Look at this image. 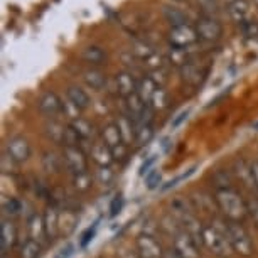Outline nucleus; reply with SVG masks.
Listing matches in <instances>:
<instances>
[{
  "label": "nucleus",
  "mask_w": 258,
  "mask_h": 258,
  "mask_svg": "<svg viewBox=\"0 0 258 258\" xmlns=\"http://www.w3.org/2000/svg\"><path fill=\"white\" fill-rule=\"evenodd\" d=\"M216 203L218 208L225 213V216L230 221H238L245 220V216L248 214L246 209V201L240 196V192L235 191L233 187H223L216 189Z\"/></svg>",
  "instance_id": "nucleus-1"
},
{
  "label": "nucleus",
  "mask_w": 258,
  "mask_h": 258,
  "mask_svg": "<svg viewBox=\"0 0 258 258\" xmlns=\"http://www.w3.org/2000/svg\"><path fill=\"white\" fill-rule=\"evenodd\" d=\"M201 238H203V246H206L216 258H230L235 253L225 230H221L220 226L204 225Z\"/></svg>",
  "instance_id": "nucleus-2"
},
{
  "label": "nucleus",
  "mask_w": 258,
  "mask_h": 258,
  "mask_svg": "<svg viewBox=\"0 0 258 258\" xmlns=\"http://www.w3.org/2000/svg\"><path fill=\"white\" fill-rule=\"evenodd\" d=\"M223 230H225L228 240H230L233 251L238 253L240 256H251L253 255L255 245H253L250 233L246 231L245 226L240 225L238 221H228Z\"/></svg>",
  "instance_id": "nucleus-3"
},
{
  "label": "nucleus",
  "mask_w": 258,
  "mask_h": 258,
  "mask_svg": "<svg viewBox=\"0 0 258 258\" xmlns=\"http://www.w3.org/2000/svg\"><path fill=\"white\" fill-rule=\"evenodd\" d=\"M172 250L182 258H201L199 243L186 230H176L172 235Z\"/></svg>",
  "instance_id": "nucleus-4"
},
{
  "label": "nucleus",
  "mask_w": 258,
  "mask_h": 258,
  "mask_svg": "<svg viewBox=\"0 0 258 258\" xmlns=\"http://www.w3.org/2000/svg\"><path fill=\"white\" fill-rule=\"evenodd\" d=\"M135 248L140 258H165L162 245L149 233H140L135 238Z\"/></svg>",
  "instance_id": "nucleus-5"
},
{
  "label": "nucleus",
  "mask_w": 258,
  "mask_h": 258,
  "mask_svg": "<svg viewBox=\"0 0 258 258\" xmlns=\"http://www.w3.org/2000/svg\"><path fill=\"white\" fill-rule=\"evenodd\" d=\"M198 32L196 27L189 26V24H182V26H176L170 27L169 31V41L174 47H181V49H186L187 46L194 44L198 41Z\"/></svg>",
  "instance_id": "nucleus-6"
},
{
  "label": "nucleus",
  "mask_w": 258,
  "mask_h": 258,
  "mask_svg": "<svg viewBox=\"0 0 258 258\" xmlns=\"http://www.w3.org/2000/svg\"><path fill=\"white\" fill-rule=\"evenodd\" d=\"M196 32L198 37L206 42H214L223 36V26L216 19L204 16L196 22Z\"/></svg>",
  "instance_id": "nucleus-7"
},
{
  "label": "nucleus",
  "mask_w": 258,
  "mask_h": 258,
  "mask_svg": "<svg viewBox=\"0 0 258 258\" xmlns=\"http://www.w3.org/2000/svg\"><path fill=\"white\" fill-rule=\"evenodd\" d=\"M62 160H64L66 167L73 174H80L88 170V159H86L85 152L80 147H64V150H62Z\"/></svg>",
  "instance_id": "nucleus-8"
},
{
  "label": "nucleus",
  "mask_w": 258,
  "mask_h": 258,
  "mask_svg": "<svg viewBox=\"0 0 258 258\" xmlns=\"http://www.w3.org/2000/svg\"><path fill=\"white\" fill-rule=\"evenodd\" d=\"M9 157H11L16 164H24L31 159V145L24 137L21 135H16L7 142V152Z\"/></svg>",
  "instance_id": "nucleus-9"
},
{
  "label": "nucleus",
  "mask_w": 258,
  "mask_h": 258,
  "mask_svg": "<svg viewBox=\"0 0 258 258\" xmlns=\"http://www.w3.org/2000/svg\"><path fill=\"white\" fill-rule=\"evenodd\" d=\"M44 226H46V235H47V240L49 241H54L57 236L61 235V230H59V218H61V213L57 211L56 206H47L44 214Z\"/></svg>",
  "instance_id": "nucleus-10"
},
{
  "label": "nucleus",
  "mask_w": 258,
  "mask_h": 258,
  "mask_svg": "<svg viewBox=\"0 0 258 258\" xmlns=\"http://www.w3.org/2000/svg\"><path fill=\"white\" fill-rule=\"evenodd\" d=\"M90 155H91V159H93V162L98 164V167H111V164L115 162L111 149L105 142H98V144L91 145Z\"/></svg>",
  "instance_id": "nucleus-11"
},
{
  "label": "nucleus",
  "mask_w": 258,
  "mask_h": 258,
  "mask_svg": "<svg viewBox=\"0 0 258 258\" xmlns=\"http://www.w3.org/2000/svg\"><path fill=\"white\" fill-rule=\"evenodd\" d=\"M39 110L46 116H56L59 111H62V101L59 96L52 91H46L44 95L39 98Z\"/></svg>",
  "instance_id": "nucleus-12"
},
{
  "label": "nucleus",
  "mask_w": 258,
  "mask_h": 258,
  "mask_svg": "<svg viewBox=\"0 0 258 258\" xmlns=\"http://www.w3.org/2000/svg\"><path fill=\"white\" fill-rule=\"evenodd\" d=\"M17 241V228L11 220H2V238H0V248L2 255H7L16 246Z\"/></svg>",
  "instance_id": "nucleus-13"
},
{
  "label": "nucleus",
  "mask_w": 258,
  "mask_h": 258,
  "mask_svg": "<svg viewBox=\"0 0 258 258\" xmlns=\"http://www.w3.org/2000/svg\"><path fill=\"white\" fill-rule=\"evenodd\" d=\"M115 83H116V91L118 95H121L123 98H128L130 95L137 93V85L139 81H135L134 75L126 71H121L115 76Z\"/></svg>",
  "instance_id": "nucleus-14"
},
{
  "label": "nucleus",
  "mask_w": 258,
  "mask_h": 258,
  "mask_svg": "<svg viewBox=\"0 0 258 258\" xmlns=\"http://www.w3.org/2000/svg\"><path fill=\"white\" fill-rule=\"evenodd\" d=\"M115 123H116V126H118L121 140H123L125 145H130L132 142L137 140V126H135L134 120L130 118V116H126V115L120 116Z\"/></svg>",
  "instance_id": "nucleus-15"
},
{
  "label": "nucleus",
  "mask_w": 258,
  "mask_h": 258,
  "mask_svg": "<svg viewBox=\"0 0 258 258\" xmlns=\"http://www.w3.org/2000/svg\"><path fill=\"white\" fill-rule=\"evenodd\" d=\"M181 70V78L186 83H189V85L196 86L199 85L203 80H204V75H206V71L203 70L201 66L196 64V62H191L187 61L186 64H184L182 68H179Z\"/></svg>",
  "instance_id": "nucleus-16"
},
{
  "label": "nucleus",
  "mask_w": 258,
  "mask_h": 258,
  "mask_svg": "<svg viewBox=\"0 0 258 258\" xmlns=\"http://www.w3.org/2000/svg\"><path fill=\"white\" fill-rule=\"evenodd\" d=\"M27 226H29V235H31L32 240L42 243L47 238V235H46V226H44V218H42V214L34 213L32 216L29 218Z\"/></svg>",
  "instance_id": "nucleus-17"
},
{
  "label": "nucleus",
  "mask_w": 258,
  "mask_h": 258,
  "mask_svg": "<svg viewBox=\"0 0 258 258\" xmlns=\"http://www.w3.org/2000/svg\"><path fill=\"white\" fill-rule=\"evenodd\" d=\"M157 90H159V86L155 85V81L150 76H144L137 85V95L142 98L145 105H150V101H152Z\"/></svg>",
  "instance_id": "nucleus-18"
},
{
  "label": "nucleus",
  "mask_w": 258,
  "mask_h": 258,
  "mask_svg": "<svg viewBox=\"0 0 258 258\" xmlns=\"http://www.w3.org/2000/svg\"><path fill=\"white\" fill-rule=\"evenodd\" d=\"M66 93H68V100H70L78 110H85L90 106V96L85 90H81L80 86H70Z\"/></svg>",
  "instance_id": "nucleus-19"
},
{
  "label": "nucleus",
  "mask_w": 258,
  "mask_h": 258,
  "mask_svg": "<svg viewBox=\"0 0 258 258\" xmlns=\"http://www.w3.org/2000/svg\"><path fill=\"white\" fill-rule=\"evenodd\" d=\"M83 80L91 90H103V86L106 85V76L100 70H95V68L83 73Z\"/></svg>",
  "instance_id": "nucleus-20"
},
{
  "label": "nucleus",
  "mask_w": 258,
  "mask_h": 258,
  "mask_svg": "<svg viewBox=\"0 0 258 258\" xmlns=\"http://www.w3.org/2000/svg\"><path fill=\"white\" fill-rule=\"evenodd\" d=\"M248 11H250V6H248L246 0H233V2L228 6V14L235 22H243L245 17L248 16Z\"/></svg>",
  "instance_id": "nucleus-21"
},
{
  "label": "nucleus",
  "mask_w": 258,
  "mask_h": 258,
  "mask_svg": "<svg viewBox=\"0 0 258 258\" xmlns=\"http://www.w3.org/2000/svg\"><path fill=\"white\" fill-rule=\"evenodd\" d=\"M125 101H126V111H128V115L126 116H130L134 121L135 120H139V116L144 113V110H145V105L144 101H142V98L137 95V93H134V95H130L128 98H125Z\"/></svg>",
  "instance_id": "nucleus-22"
},
{
  "label": "nucleus",
  "mask_w": 258,
  "mask_h": 258,
  "mask_svg": "<svg viewBox=\"0 0 258 258\" xmlns=\"http://www.w3.org/2000/svg\"><path fill=\"white\" fill-rule=\"evenodd\" d=\"M103 142L108 145L110 149H115L118 147V145L123 144V140H121V135H120V130L116 123H108L103 128Z\"/></svg>",
  "instance_id": "nucleus-23"
},
{
  "label": "nucleus",
  "mask_w": 258,
  "mask_h": 258,
  "mask_svg": "<svg viewBox=\"0 0 258 258\" xmlns=\"http://www.w3.org/2000/svg\"><path fill=\"white\" fill-rule=\"evenodd\" d=\"M83 59L86 62H90V64H103L106 61V52L101 49L100 46H88L85 47V51H83Z\"/></svg>",
  "instance_id": "nucleus-24"
},
{
  "label": "nucleus",
  "mask_w": 258,
  "mask_h": 258,
  "mask_svg": "<svg viewBox=\"0 0 258 258\" xmlns=\"http://www.w3.org/2000/svg\"><path fill=\"white\" fill-rule=\"evenodd\" d=\"M42 250V245L32 238H27L26 241H22L21 250H19V258H39Z\"/></svg>",
  "instance_id": "nucleus-25"
},
{
  "label": "nucleus",
  "mask_w": 258,
  "mask_h": 258,
  "mask_svg": "<svg viewBox=\"0 0 258 258\" xmlns=\"http://www.w3.org/2000/svg\"><path fill=\"white\" fill-rule=\"evenodd\" d=\"M70 126H71L73 130H75L78 135H80L81 140H88V139L93 137V125H91L88 120L75 118V120H71Z\"/></svg>",
  "instance_id": "nucleus-26"
},
{
  "label": "nucleus",
  "mask_w": 258,
  "mask_h": 258,
  "mask_svg": "<svg viewBox=\"0 0 258 258\" xmlns=\"http://www.w3.org/2000/svg\"><path fill=\"white\" fill-rule=\"evenodd\" d=\"M71 182H73V187H75L76 191L86 192V191H90L91 186H93V176H91L88 170L80 172V174H73Z\"/></svg>",
  "instance_id": "nucleus-27"
},
{
  "label": "nucleus",
  "mask_w": 258,
  "mask_h": 258,
  "mask_svg": "<svg viewBox=\"0 0 258 258\" xmlns=\"http://www.w3.org/2000/svg\"><path fill=\"white\" fill-rule=\"evenodd\" d=\"M62 162H64L62 157H57L54 152H46L44 155H42V167H44L46 172H49V174L61 172Z\"/></svg>",
  "instance_id": "nucleus-28"
},
{
  "label": "nucleus",
  "mask_w": 258,
  "mask_h": 258,
  "mask_svg": "<svg viewBox=\"0 0 258 258\" xmlns=\"http://www.w3.org/2000/svg\"><path fill=\"white\" fill-rule=\"evenodd\" d=\"M78 225V216L75 211H70V209H64V216L61 214L59 218V230L64 235H70V233L75 231V228Z\"/></svg>",
  "instance_id": "nucleus-29"
},
{
  "label": "nucleus",
  "mask_w": 258,
  "mask_h": 258,
  "mask_svg": "<svg viewBox=\"0 0 258 258\" xmlns=\"http://www.w3.org/2000/svg\"><path fill=\"white\" fill-rule=\"evenodd\" d=\"M164 17L170 22V26H182V24H187V17L182 11H179L176 7H164Z\"/></svg>",
  "instance_id": "nucleus-30"
},
{
  "label": "nucleus",
  "mask_w": 258,
  "mask_h": 258,
  "mask_svg": "<svg viewBox=\"0 0 258 258\" xmlns=\"http://www.w3.org/2000/svg\"><path fill=\"white\" fill-rule=\"evenodd\" d=\"M2 209H4V213H6L7 216L16 218L24 211V204H22V201L19 198H7V199H4Z\"/></svg>",
  "instance_id": "nucleus-31"
},
{
  "label": "nucleus",
  "mask_w": 258,
  "mask_h": 258,
  "mask_svg": "<svg viewBox=\"0 0 258 258\" xmlns=\"http://www.w3.org/2000/svg\"><path fill=\"white\" fill-rule=\"evenodd\" d=\"M46 134L54 144H62L64 142V134H66V126H62L57 121H51L46 125Z\"/></svg>",
  "instance_id": "nucleus-32"
},
{
  "label": "nucleus",
  "mask_w": 258,
  "mask_h": 258,
  "mask_svg": "<svg viewBox=\"0 0 258 258\" xmlns=\"http://www.w3.org/2000/svg\"><path fill=\"white\" fill-rule=\"evenodd\" d=\"M169 103H170V101H169V93L164 88H159L157 91H155L152 101H150V106H152L154 111H157V110L160 111V110L167 108Z\"/></svg>",
  "instance_id": "nucleus-33"
},
{
  "label": "nucleus",
  "mask_w": 258,
  "mask_h": 258,
  "mask_svg": "<svg viewBox=\"0 0 258 258\" xmlns=\"http://www.w3.org/2000/svg\"><path fill=\"white\" fill-rule=\"evenodd\" d=\"M132 52H134V56H137L139 59H142V61H147L149 57H152L155 54V51L144 41H135Z\"/></svg>",
  "instance_id": "nucleus-34"
},
{
  "label": "nucleus",
  "mask_w": 258,
  "mask_h": 258,
  "mask_svg": "<svg viewBox=\"0 0 258 258\" xmlns=\"http://www.w3.org/2000/svg\"><path fill=\"white\" fill-rule=\"evenodd\" d=\"M154 137V126L152 123L150 125H142V126H139L137 128V142L139 145H147L150 140H152Z\"/></svg>",
  "instance_id": "nucleus-35"
},
{
  "label": "nucleus",
  "mask_w": 258,
  "mask_h": 258,
  "mask_svg": "<svg viewBox=\"0 0 258 258\" xmlns=\"http://www.w3.org/2000/svg\"><path fill=\"white\" fill-rule=\"evenodd\" d=\"M169 59H170V62H174L176 66L182 68V66L187 62L186 51L181 49V47H174V46H172V49L169 51Z\"/></svg>",
  "instance_id": "nucleus-36"
},
{
  "label": "nucleus",
  "mask_w": 258,
  "mask_h": 258,
  "mask_svg": "<svg viewBox=\"0 0 258 258\" xmlns=\"http://www.w3.org/2000/svg\"><path fill=\"white\" fill-rule=\"evenodd\" d=\"M96 179L103 186H110L115 181V172L111 170V167H98V170H96Z\"/></svg>",
  "instance_id": "nucleus-37"
},
{
  "label": "nucleus",
  "mask_w": 258,
  "mask_h": 258,
  "mask_svg": "<svg viewBox=\"0 0 258 258\" xmlns=\"http://www.w3.org/2000/svg\"><path fill=\"white\" fill-rule=\"evenodd\" d=\"M243 36L248 39H256L258 37V21H243L240 24Z\"/></svg>",
  "instance_id": "nucleus-38"
},
{
  "label": "nucleus",
  "mask_w": 258,
  "mask_h": 258,
  "mask_svg": "<svg viewBox=\"0 0 258 258\" xmlns=\"http://www.w3.org/2000/svg\"><path fill=\"white\" fill-rule=\"evenodd\" d=\"M160 182H162V174L157 169H152L145 176V186H147V189H157Z\"/></svg>",
  "instance_id": "nucleus-39"
},
{
  "label": "nucleus",
  "mask_w": 258,
  "mask_h": 258,
  "mask_svg": "<svg viewBox=\"0 0 258 258\" xmlns=\"http://www.w3.org/2000/svg\"><path fill=\"white\" fill-rule=\"evenodd\" d=\"M81 142L80 135H78L75 130L71 128V126H66V134H64V142H62V145L64 147H78Z\"/></svg>",
  "instance_id": "nucleus-40"
},
{
  "label": "nucleus",
  "mask_w": 258,
  "mask_h": 258,
  "mask_svg": "<svg viewBox=\"0 0 258 258\" xmlns=\"http://www.w3.org/2000/svg\"><path fill=\"white\" fill-rule=\"evenodd\" d=\"M246 209H248V216L251 218L253 223H255L258 228V199L255 198L246 199Z\"/></svg>",
  "instance_id": "nucleus-41"
},
{
  "label": "nucleus",
  "mask_w": 258,
  "mask_h": 258,
  "mask_svg": "<svg viewBox=\"0 0 258 258\" xmlns=\"http://www.w3.org/2000/svg\"><path fill=\"white\" fill-rule=\"evenodd\" d=\"M121 206H123V196H121V194H116L110 204V213H108L110 218L118 216V213L121 211Z\"/></svg>",
  "instance_id": "nucleus-42"
},
{
  "label": "nucleus",
  "mask_w": 258,
  "mask_h": 258,
  "mask_svg": "<svg viewBox=\"0 0 258 258\" xmlns=\"http://www.w3.org/2000/svg\"><path fill=\"white\" fill-rule=\"evenodd\" d=\"M96 228H98V225H93L91 228H88V230H86L85 233H83V236H81V240H80V245L83 248H85L91 240H93V236L96 235Z\"/></svg>",
  "instance_id": "nucleus-43"
},
{
  "label": "nucleus",
  "mask_w": 258,
  "mask_h": 258,
  "mask_svg": "<svg viewBox=\"0 0 258 258\" xmlns=\"http://www.w3.org/2000/svg\"><path fill=\"white\" fill-rule=\"evenodd\" d=\"M111 154H113L115 160H123L126 157V154H128V145L121 144V145H118V147L111 149Z\"/></svg>",
  "instance_id": "nucleus-44"
},
{
  "label": "nucleus",
  "mask_w": 258,
  "mask_h": 258,
  "mask_svg": "<svg viewBox=\"0 0 258 258\" xmlns=\"http://www.w3.org/2000/svg\"><path fill=\"white\" fill-rule=\"evenodd\" d=\"M150 78H152V80L155 81V85H157L159 88H162L165 80H167V78H165V73H164L162 70H155V71H152V73H150Z\"/></svg>",
  "instance_id": "nucleus-45"
},
{
  "label": "nucleus",
  "mask_w": 258,
  "mask_h": 258,
  "mask_svg": "<svg viewBox=\"0 0 258 258\" xmlns=\"http://www.w3.org/2000/svg\"><path fill=\"white\" fill-rule=\"evenodd\" d=\"M155 159H157V157H155V155H150V157H149L147 160H145V162H144L142 165H140V174H142V176H147V174L150 172V170H152L150 167H152V165H154Z\"/></svg>",
  "instance_id": "nucleus-46"
},
{
  "label": "nucleus",
  "mask_w": 258,
  "mask_h": 258,
  "mask_svg": "<svg viewBox=\"0 0 258 258\" xmlns=\"http://www.w3.org/2000/svg\"><path fill=\"white\" fill-rule=\"evenodd\" d=\"M187 116H189V110H182L181 113H177V115H176V118L170 121V126H172V128H177V126L181 125L182 121H186Z\"/></svg>",
  "instance_id": "nucleus-47"
},
{
  "label": "nucleus",
  "mask_w": 258,
  "mask_h": 258,
  "mask_svg": "<svg viewBox=\"0 0 258 258\" xmlns=\"http://www.w3.org/2000/svg\"><path fill=\"white\" fill-rule=\"evenodd\" d=\"M250 169H251L253 182H255V189H258V160H253L250 164Z\"/></svg>",
  "instance_id": "nucleus-48"
},
{
  "label": "nucleus",
  "mask_w": 258,
  "mask_h": 258,
  "mask_svg": "<svg viewBox=\"0 0 258 258\" xmlns=\"http://www.w3.org/2000/svg\"><path fill=\"white\" fill-rule=\"evenodd\" d=\"M71 255H73V246L68 245L66 248H61L59 253L56 255V258H70Z\"/></svg>",
  "instance_id": "nucleus-49"
},
{
  "label": "nucleus",
  "mask_w": 258,
  "mask_h": 258,
  "mask_svg": "<svg viewBox=\"0 0 258 258\" xmlns=\"http://www.w3.org/2000/svg\"><path fill=\"white\" fill-rule=\"evenodd\" d=\"M165 258H182V256H179L176 251L170 250V251H165Z\"/></svg>",
  "instance_id": "nucleus-50"
},
{
  "label": "nucleus",
  "mask_w": 258,
  "mask_h": 258,
  "mask_svg": "<svg viewBox=\"0 0 258 258\" xmlns=\"http://www.w3.org/2000/svg\"><path fill=\"white\" fill-rule=\"evenodd\" d=\"M2 258H7V255H2Z\"/></svg>",
  "instance_id": "nucleus-51"
},
{
  "label": "nucleus",
  "mask_w": 258,
  "mask_h": 258,
  "mask_svg": "<svg viewBox=\"0 0 258 258\" xmlns=\"http://www.w3.org/2000/svg\"><path fill=\"white\" fill-rule=\"evenodd\" d=\"M255 2H256V6H258V0H255Z\"/></svg>",
  "instance_id": "nucleus-52"
}]
</instances>
